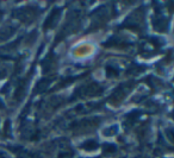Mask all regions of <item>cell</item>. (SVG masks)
Segmentation results:
<instances>
[{
	"label": "cell",
	"instance_id": "obj_1",
	"mask_svg": "<svg viewBox=\"0 0 174 158\" xmlns=\"http://www.w3.org/2000/svg\"><path fill=\"white\" fill-rule=\"evenodd\" d=\"M83 147H86V149H87V150H93V149H96V147H97V144L94 143V142H88V143H86L85 144V145H83Z\"/></svg>",
	"mask_w": 174,
	"mask_h": 158
}]
</instances>
